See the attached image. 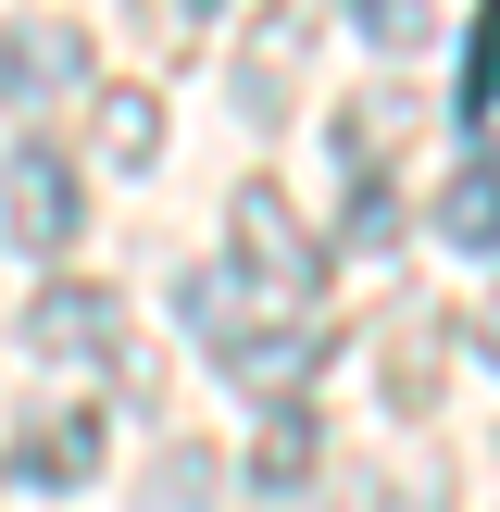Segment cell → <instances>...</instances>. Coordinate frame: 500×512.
Listing matches in <instances>:
<instances>
[{"label":"cell","mask_w":500,"mask_h":512,"mask_svg":"<svg viewBox=\"0 0 500 512\" xmlns=\"http://www.w3.org/2000/svg\"><path fill=\"white\" fill-rule=\"evenodd\" d=\"M338 238H350V250H388V238H400V200H388V175H350V213H338Z\"/></svg>","instance_id":"obj_15"},{"label":"cell","mask_w":500,"mask_h":512,"mask_svg":"<svg viewBox=\"0 0 500 512\" xmlns=\"http://www.w3.org/2000/svg\"><path fill=\"white\" fill-rule=\"evenodd\" d=\"M250 488H263V500H300V488H313V400H300V413H263V438H250Z\"/></svg>","instance_id":"obj_11"},{"label":"cell","mask_w":500,"mask_h":512,"mask_svg":"<svg viewBox=\"0 0 500 512\" xmlns=\"http://www.w3.org/2000/svg\"><path fill=\"white\" fill-rule=\"evenodd\" d=\"M225 88H238V113H250V125H288V88H300V25L275 13V0H263V50H238V75H225Z\"/></svg>","instance_id":"obj_7"},{"label":"cell","mask_w":500,"mask_h":512,"mask_svg":"<svg viewBox=\"0 0 500 512\" xmlns=\"http://www.w3.org/2000/svg\"><path fill=\"white\" fill-rule=\"evenodd\" d=\"M338 13H350V25H363V38H375V50H413V38H425V25H438V0H338Z\"/></svg>","instance_id":"obj_14"},{"label":"cell","mask_w":500,"mask_h":512,"mask_svg":"<svg viewBox=\"0 0 500 512\" xmlns=\"http://www.w3.org/2000/svg\"><path fill=\"white\" fill-rule=\"evenodd\" d=\"M100 163H113V175L163 163V100H150V88H100Z\"/></svg>","instance_id":"obj_10"},{"label":"cell","mask_w":500,"mask_h":512,"mask_svg":"<svg viewBox=\"0 0 500 512\" xmlns=\"http://www.w3.org/2000/svg\"><path fill=\"white\" fill-rule=\"evenodd\" d=\"M263 0H138V25H150V50L163 63H200V50L225 38V25H250Z\"/></svg>","instance_id":"obj_9"},{"label":"cell","mask_w":500,"mask_h":512,"mask_svg":"<svg viewBox=\"0 0 500 512\" xmlns=\"http://www.w3.org/2000/svg\"><path fill=\"white\" fill-rule=\"evenodd\" d=\"M150 512H213V450H163V500Z\"/></svg>","instance_id":"obj_16"},{"label":"cell","mask_w":500,"mask_h":512,"mask_svg":"<svg viewBox=\"0 0 500 512\" xmlns=\"http://www.w3.org/2000/svg\"><path fill=\"white\" fill-rule=\"evenodd\" d=\"M25 350H38L50 375H100V363L125 350V300L88 288V275H50V288L25 300Z\"/></svg>","instance_id":"obj_2"},{"label":"cell","mask_w":500,"mask_h":512,"mask_svg":"<svg viewBox=\"0 0 500 512\" xmlns=\"http://www.w3.org/2000/svg\"><path fill=\"white\" fill-rule=\"evenodd\" d=\"M400 138H413V100H363V113H338V175H388Z\"/></svg>","instance_id":"obj_13"},{"label":"cell","mask_w":500,"mask_h":512,"mask_svg":"<svg viewBox=\"0 0 500 512\" xmlns=\"http://www.w3.org/2000/svg\"><path fill=\"white\" fill-rule=\"evenodd\" d=\"M313 375H325V325H313V313L250 325V338L225 350V388H238V400H263V413H300V400H313Z\"/></svg>","instance_id":"obj_5"},{"label":"cell","mask_w":500,"mask_h":512,"mask_svg":"<svg viewBox=\"0 0 500 512\" xmlns=\"http://www.w3.org/2000/svg\"><path fill=\"white\" fill-rule=\"evenodd\" d=\"M450 113H463V125H488V113H500V0H475V25H463V75H450Z\"/></svg>","instance_id":"obj_12"},{"label":"cell","mask_w":500,"mask_h":512,"mask_svg":"<svg viewBox=\"0 0 500 512\" xmlns=\"http://www.w3.org/2000/svg\"><path fill=\"white\" fill-rule=\"evenodd\" d=\"M0 225H13V250H38V263H63L75 225H88V188H75V163L50 138H25L13 163H0Z\"/></svg>","instance_id":"obj_3"},{"label":"cell","mask_w":500,"mask_h":512,"mask_svg":"<svg viewBox=\"0 0 500 512\" xmlns=\"http://www.w3.org/2000/svg\"><path fill=\"white\" fill-rule=\"evenodd\" d=\"M475 338H488V350H500V288H488V313H475Z\"/></svg>","instance_id":"obj_17"},{"label":"cell","mask_w":500,"mask_h":512,"mask_svg":"<svg viewBox=\"0 0 500 512\" xmlns=\"http://www.w3.org/2000/svg\"><path fill=\"white\" fill-rule=\"evenodd\" d=\"M225 238H238V263H250V288H263V300H288V313H313V300H325V250H313V225L288 213L275 175H250V188L225 200Z\"/></svg>","instance_id":"obj_1"},{"label":"cell","mask_w":500,"mask_h":512,"mask_svg":"<svg viewBox=\"0 0 500 512\" xmlns=\"http://www.w3.org/2000/svg\"><path fill=\"white\" fill-rule=\"evenodd\" d=\"M438 238H450V250H500V150L450 163V188H438Z\"/></svg>","instance_id":"obj_8"},{"label":"cell","mask_w":500,"mask_h":512,"mask_svg":"<svg viewBox=\"0 0 500 512\" xmlns=\"http://www.w3.org/2000/svg\"><path fill=\"white\" fill-rule=\"evenodd\" d=\"M88 475H100V413H88V400H63V413H38L13 438V488L63 500V488H88Z\"/></svg>","instance_id":"obj_6"},{"label":"cell","mask_w":500,"mask_h":512,"mask_svg":"<svg viewBox=\"0 0 500 512\" xmlns=\"http://www.w3.org/2000/svg\"><path fill=\"white\" fill-rule=\"evenodd\" d=\"M88 88V25L75 13H13L0 25V100L13 113H50V100Z\"/></svg>","instance_id":"obj_4"}]
</instances>
